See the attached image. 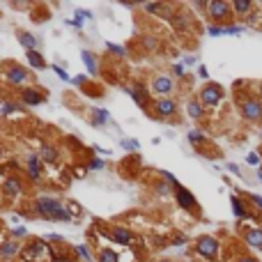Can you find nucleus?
<instances>
[{
	"label": "nucleus",
	"instance_id": "nucleus-1",
	"mask_svg": "<svg viewBox=\"0 0 262 262\" xmlns=\"http://www.w3.org/2000/svg\"><path fill=\"white\" fill-rule=\"evenodd\" d=\"M37 212L42 214L44 218H49V221H71V214L62 207L60 200H55V198H39L37 200Z\"/></svg>",
	"mask_w": 262,
	"mask_h": 262
},
{
	"label": "nucleus",
	"instance_id": "nucleus-2",
	"mask_svg": "<svg viewBox=\"0 0 262 262\" xmlns=\"http://www.w3.org/2000/svg\"><path fill=\"white\" fill-rule=\"evenodd\" d=\"M196 251L200 257H205V260L214 262L218 255V241L214 239V237H200V239L196 241Z\"/></svg>",
	"mask_w": 262,
	"mask_h": 262
},
{
	"label": "nucleus",
	"instance_id": "nucleus-3",
	"mask_svg": "<svg viewBox=\"0 0 262 262\" xmlns=\"http://www.w3.org/2000/svg\"><path fill=\"white\" fill-rule=\"evenodd\" d=\"M241 115L251 122L262 120V101H257V99H244L241 101Z\"/></svg>",
	"mask_w": 262,
	"mask_h": 262
},
{
	"label": "nucleus",
	"instance_id": "nucleus-4",
	"mask_svg": "<svg viewBox=\"0 0 262 262\" xmlns=\"http://www.w3.org/2000/svg\"><path fill=\"white\" fill-rule=\"evenodd\" d=\"M221 97H223V92H221V87L216 83H209V85H205L200 90V101L205 106H216L221 101Z\"/></svg>",
	"mask_w": 262,
	"mask_h": 262
},
{
	"label": "nucleus",
	"instance_id": "nucleus-5",
	"mask_svg": "<svg viewBox=\"0 0 262 262\" xmlns=\"http://www.w3.org/2000/svg\"><path fill=\"white\" fill-rule=\"evenodd\" d=\"M207 10H209V14H212V19H216V21H228L232 7H230L228 3H223V0H214V3L207 5Z\"/></svg>",
	"mask_w": 262,
	"mask_h": 262
},
{
	"label": "nucleus",
	"instance_id": "nucleus-6",
	"mask_svg": "<svg viewBox=\"0 0 262 262\" xmlns=\"http://www.w3.org/2000/svg\"><path fill=\"white\" fill-rule=\"evenodd\" d=\"M175 198L184 209H193L196 207V196L191 191H186L184 186H175Z\"/></svg>",
	"mask_w": 262,
	"mask_h": 262
},
{
	"label": "nucleus",
	"instance_id": "nucleus-7",
	"mask_svg": "<svg viewBox=\"0 0 262 262\" xmlns=\"http://www.w3.org/2000/svg\"><path fill=\"white\" fill-rule=\"evenodd\" d=\"M244 239L253 248H262V230L260 228H246L244 230Z\"/></svg>",
	"mask_w": 262,
	"mask_h": 262
},
{
	"label": "nucleus",
	"instance_id": "nucleus-8",
	"mask_svg": "<svg viewBox=\"0 0 262 262\" xmlns=\"http://www.w3.org/2000/svg\"><path fill=\"white\" fill-rule=\"evenodd\" d=\"M152 90L157 94H170V92H173V81L166 78V76H157L152 81Z\"/></svg>",
	"mask_w": 262,
	"mask_h": 262
},
{
	"label": "nucleus",
	"instance_id": "nucleus-9",
	"mask_svg": "<svg viewBox=\"0 0 262 262\" xmlns=\"http://www.w3.org/2000/svg\"><path fill=\"white\" fill-rule=\"evenodd\" d=\"M21 97H23V101H26L28 106H37V104H42L44 101V97L37 92V90H33V87H30V90H23Z\"/></svg>",
	"mask_w": 262,
	"mask_h": 262
},
{
	"label": "nucleus",
	"instance_id": "nucleus-10",
	"mask_svg": "<svg viewBox=\"0 0 262 262\" xmlns=\"http://www.w3.org/2000/svg\"><path fill=\"white\" fill-rule=\"evenodd\" d=\"M17 251H19V244L10 239V241H5V244L0 246V257H3V260H10V257L17 255Z\"/></svg>",
	"mask_w": 262,
	"mask_h": 262
},
{
	"label": "nucleus",
	"instance_id": "nucleus-11",
	"mask_svg": "<svg viewBox=\"0 0 262 262\" xmlns=\"http://www.w3.org/2000/svg\"><path fill=\"white\" fill-rule=\"evenodd\" d=\"M28 175H30L33 180H37L39 175H42V164H39V159L35 157V154L28 157Z\"/></svg>",
	"mask_w": 262,
	"mask_h": 262
},
{
	"label": "nucleus",
	"instance_id": "nucleus-12",
	"mask_svg": "<svg viewBox=\"0 0 262 262\" xmlns=\"http://www.w3.org/2000/svg\"><path fill=\"white\" fill-rule=\"evenodd\" d=\"M26 78H28V74L21 67H10V69H7V81L10 83H23Z\"/></svg>",
	"mask_w": 262,
	"mask_h": 262
},
{
	"label": "nucleus",
	"instance_id": "nucleus-13",
	"mask_svg": "<svg viewBox=\"0 0 262 262\" xmlns=\"http://www.w3.org/2000/svg\"><path fill=\"white\" fill-rule=\"evenodd\" d=\"M175 108H177V106H175V101H173V99H161V101H159V104H157L159 115H164V117L173 115V113H175Z\"/></svg>",
	"mask_w": 262,
	"mask_h": 262
},
{
	"label": "nucleus",
	"instance_id": "nucleus-14",
	"mask_svg": "<svg viewBox=\"0 0 262 262\" xmlns=\"http://www.w3.org/2000/svg\"><path fill=\"white\" fill-rule=\"evenodd\" d=\"M21 193V182L19 180H7L5 182V196L7 198H14Z\"/></svg>",
	"mask_w": 262,
	"mask_h": 262
},
{
	"label": "nucleus",
	"instance_id": "nucleus-15",
	"mask_svg": "<svg viewBox=\"0 0 262 262\" xmlns=\"http://www.w3.org/2000/svg\"><path fill=\"white\" fill-rule=\"evenodd\" d=\"M113 241H117V244H131V232L124 228H115L113 230Z\"/></svg>",
	"mask_w": 262,
	"mask_h": 262
},
{
	"label": "nucleus",
	"instance_id": "nucleus-16",
	"mask_svg": "<svg viewBox=\"0 0 262 262\" xmlns=\"http://www.w3.org/2000/svg\"><path fill=\"white\" fill-rule=\"evenodd\" d=\"M230 202H232V212H235L237 218H246V216H248V212H246V207H244V202H241L237 196H232V200H230Z\"/></svg>",
	"mask_w": 262,
	"mask_h": 262
},
{
	"label": "nucleus",
	"instance_id": "nucleus-17",
	"mask_svg": "<svg viewBox=\"0 0 262 262\" xmlns=\"http://www.w3.org/2000/svg\"><path fill=\"white\" fill-rule=\"evenodd\" d=\"M232 10H235L237 14H248V12L253 10V3L251 0H235V3H232Z\"/></svg>",
	"mask_w": 262,
	"mask_h": 262
},
{
	"label": "nucleus",
	"instance_id": "nucleus-18",
	"mask_svg": "<svg viewBox=\"0 0 262 262\" xmlns=\"http://www.w3.org/2000/svg\"><path fill=\"white\" fill-rule=\"evenodd\" d=\"M28 62L35 67V69H44L46 67V62H44V58L37 53V51H28Z\"/></svg>",
	"mask_w": 262,
	"mask_h": 262
},
{
	"label": "nucleus",
	"instance_id": "nucleus-19",
	"mask_svg": "<svg viewBox=\"0 0 262 262\" xmlns=\"http://www.w3.org/2000/svg\"><path fill=\"white\" fill-rule=\"evenodd\" d=\"M143 92H145V90H143V87H138V85L136 87H129V94L134 97V101H136L138 106H145V101H148V97H145Z\"/></svg>",
	"mask_w": 262,
	"mask_h": 262
},
{
	"label": "nucleus",
	"instance_id": "nucleus-20",
	"mask_svg": "<svg viewBox=\"0 0 262 262\" xmlns=\"http://www.w3.org/2000/svg\"><path fill=\"white\" fill-rule=\"evenodd\" d=\"M19 42H21L28 51H35V46H37V39H35L33 35H28V33H21V35H19Z\"/></svg>",
	"mask_w": 262,
	"mask_h": 262
},
{
	"label": "nucleus",
	"instance_id": "nucleus-21",
	"mask_svg": "<svg viewBox=\"0 0 262 262\" xmlns=\"http://www.w3.org/2000/svg\"><path fill=\"white\" fill-rule=\"evenodd\" d=\"M104 122H108V113H106L104 108H94L92 110V124H104Z\"/></svg>",
	"mask_w": 262,
	"mask_h": 262
},
{
	"label": "nucleus",
	"instance_id": "nucleus-22",
	"mask_svg": "<svg viewBox=\"0 0 262 262\" xmlns=\"http://www.w3.org/2000/svg\"><path fill=\"white\" fill-rule=\"evenodd\" d=\"M83 62H85V67H87V71H90V74H97V62H94V55L92 53L83 51Z\"/></svg>",
	"mask_w": 262,
	"mask_h": 262
},
{
	"label": "nucleus",
	"instance_id": "nucleus-23",
	"mask_svg": "<svg viewBox=\"0 0 262 262\" xmlns=\"http://www.w3.org/2000/svg\"><path fill=\"white\" fill-rule=\"evenodd\" d=\"M42 159L46 161V164H51V161H55L58 159V152H55V148H51V145H46V148L42 150Z\"/></svg>",
	"mask_w": 262,
	"mask_h": 262
},
{
	"label": "nucleus",
	"instance_id": "nucleus-24",
	"mask_svg": "<svg viewBox=\"0 0 262 262\" xmlns=\"http://www.w3.org/2000/svg\"><path fill=\"white\" fill-rule=\"evenodd\" d=\"M189 115H191V117H202V106L198 104L196 99H193V101H189Z\"/></svg>",
	"mask_w": 262,
	"mask_h": 262
},
{
	"label": "nucleus",
	"instance_id": "nucleus-25",
	"mask_svg": "<svg viewBox=\"0 0 262 262\" xmlns=\"http://www.w3.org/2000/svg\"><path fill=\"white\" fill-rule=\"evenodd\" d=\"M99 262H120V257L113 251H101L99 253Z\"/></svg>",
	"mask_w": 262,
	"mask_h": 262
},
{
	"label": "nucleus",
	"instance_id": "nucleus-26",
	"mask_svg": "<svg viewBox=\"0 0 262 262\" xmlns=\"http://www.w3.org/2000/svg\"><path fill=\"white\" fill-rule=\"evenodd\" d=\"M189 141H191L193 145H198V143L205 141V136H202L200 131H189Z\"/></svg>",
	"mask_w": 262,
	"mask_h": 262
},
{
	"label": "nucleus",
	"instance_id": "nucleus-27",
	"mask_svg": "<svg viewBox=\"0 0 262 262\" xmlns=\"http://www.w3.org/2000/svg\"><path fill=\"white\" fill-rule=\"evenodd\" d=\"M244 28L241 26H225L223 28V35H237V33H241Z\"/></svg>",
	"mask_w": 262,
	"mask_h": 262
},
{
	"label": "nucleus",
	"instance_id": "nucleus-28",
	"mask_svg": "<svg viewBox=\"0 0 262 262\" xmlns=\"http://www.w3.org/2000/svg\"><path fill=\"white\" fill-rule=\"evenodd\" d=\"M76 251H78V255H81V260H87V262L92 260V257H90V248H85V246H78Z\"/></svg>",
	"mask_w": 262,
	"mask_h": 262
},
{
	"label": "nucleus",
	"instance_id": "nucleus-29",
	"mask_svg": "<svg viewBox=\"0 0 262 262\" xmlns=\"http://www.w3.org/2000/svg\"><path fill=\"white\" fill-rule=\"evenodd\" d=\"M248 200H251L257 209H262V196H255V193H251V196H248Z\"/></svg>",
	"mask_w": 262,
	"mask_h": 262
},
{
	"label": "nucleus",
	"instance_id": "nucleus-30",
	"mask_svg": "<svg viewBox=\"0 0 262 262\" xmlns=\"http://www.w3.org/2000/svg\"><path fill=\"white\" fill-rule=\"evenodd\" d=\"M106 49L113 51V53H117V55H124V49H122V46H115V44H106Z\"/></svg>",
	"mask_w": 262,
	"mask_h": 262
},
{
	"label": "nucleus",
	"instance_id": "nucleus-31",
	"mask_svg": "<svg viewBox=\"0 0 262 262\" xmlns=\"http://www.w3.org/2000/svg\"><path fill=\"white\" fill-rule=\"evenodd\" d=\"M246 161H248V164H253V166H257V164H260V157H257L255 152H251L248 157H246Z\"/></svg>",
	"mask_w": 262,
	"mask_h": 262
},
{
	"label": "nucleus",
	"instance_id": "nucleus-32",
	"mask_svg": "<svg viewBox=\"0 0 262 262\" xmlns=\"http://www.w3.org/2000/svg\"><path fill=\"white\" fill-rule=\"evenodd\" d=\"M122 148H126V150H136V148H138V143H136V141H122Z\"/></svg>",
	"mask_w": 262,
	"mask_h": 262
},
{
	"label": "nucleus",
	"instance_id": "nucleus-33",
	"mask_svg": "<svg viewBox=\"0 0 262 262\" xmlns=\"http://www.w3.org/2000/svg\"><path fill=\"white\" fill-rule=\"evenodd\" d=\"M101 166H104V164H101L99 159H92V161H90V166H87V168H90V170H99V168H101Z\"/></svg>",
	"mask_w": 262,
	"mask_h": 262
},
{
	"label": "nucleus",
	"instance_id": "nucleus-34",
	"mask_svg": "<svg viewBox=\"0 0 262 262\" xmlns=\"http://www.w3.org/2000/svg\"><path fill=\"white\" fill-rule=\"evenodd\" d=\"M53 71H55V74H58V76L62 78V81H69V76H67V74H65V71H62V69H60V67H53Z\"/></svg>",
	"mask_w": 262,
	"mask_h": 262
},
{
	"label": "nucleus",
	"instance_id": "nucleus-35",
	"mask_svg": "<svg viewBox=\"0 0 262 262\" xmlns=\"http://www.w3.org/2000/svg\"><path fill=\"white\" fill-rule=\"evenodd\" d=\"M209 35H223V28H218V26H209Z\"/></svg>",
	"mask_w": 262,
	"mask_h": 262
},
{
	"label": "nucleus",
	"instance_id": "nucleus-36",
	"mask_svg": "<svg viewBox=\"0 0 262 262\" xmlns=\"http://www.w3.org/2000/svg\"><path fill=\"white\" fill-rule=\"evenodd\" d=\"M14 110H19L17 104H5V113H14Z\"/></svg>",
	"mask_w": 262,
	"mask_h": 262
},
{
	"label": "nucleus",
	"instance_id": "nucleus-37",
	"mask_svg": "<svg viewBox=\"0 0 262 262\" xmlns=\"http://www.w3.org/2000/svg\"><path fill=\"white\" fill-rule=\"evenodd\" d=\"M173 71L177 74V76H182V74H184V67H182V65H175V67H173Z\"/></svg>",
	"mask_w": 262,
	"mask_h": 262
},
{
	"label": "nucleus",
	"instance_id": "nucleus-38",
	"mask_svg": "<svg viewBox=\"0 0 262 262\" xmlns=\"http://www.w3.org/2000/svg\"><path fill=\"white\" fill-rule=\"evenodd\" d=\"M157 191L159 193H166V191H168V184H164V182H161V184L157 186Z\"/></svg>",
	"mask_w": 262,
	"mask_h": 262
},
{
	"label": "nucleus",
	"instance_id": "nucleus-39",
	"mask_svg": "<svg viewBox=\"0 0 262 262\" xmlns=\"http://www.w3.org/2000/svg\"><path fill=\"white\" fill-rule=\"evenodd\" d=\"M228 170H230V173H235V175H239V168H237L235 164H230V166H228Z\"/></svg>",
	"mask_w": 262,
	"mask_h": 262
},
{
	"label": "nucleus",
	"instance_id": "nucleus-40",
	"mask_svg": "<svg viewBox=\"0 0 262 262\" xmlns=\"http://www.w3.org/2000/svg\"><path fill=\"white\" fill-rule=\"evenodd\" d=\"M237 262H257V260H255V257H246V255H244V257H239Z\"/></svg>",
	"mask_w": 262,
	"mask_h": 262
},
{
	"label": "nucleus",
	"instance_id": "nucleus-41",
	"mask_svg": "<svg viewBox=\"0 0 262 262\" xmlns=\"http://www.w3.org/2000/svg\"><path fill=\"white\" fill-rule=\"evenodd\" d=\"M198 74H200L202 78H207V69H205V67H200V69H198Z\"/></svg>",
	"mask_w": 262,
	"mask_h": 262
},
{
	"label": "nucleus",
	"instance_id": "nucleus-42",
	"mask_svg": "<svg viewBox=\"0 0 262 262\" xmlns=\"http://www.w3.org/2000/svg\"><path fill=\"white\" fill-rule=\"evenodd\" d=\"M257 177H260V180H262V168H260V170H257Z\"/></svg>",
	"mask_w": 262,
	"mask_h": 262
},
{
	"label": "nucleus",
	"instance_id": "nucleus-43",
	"mask_svg": "<svg viewBox=\"0 0 262 262\" xmlns=\"http://www.w3.org/2000/svg\"><path fill=\"white\" fill-rule=\"evenodd\" d=\"M161 262H168V260H161Z\"/></svg>",
	"mask_w": 262,
	"mask_h": 262
},
{
	"label": "nucleus",
	"instance_id": "nucleus-44",
	"mask_svg": "<svg viewBox=\"0 0 262 262\" xmlns=\"http://www.w3.org/2000/svg\"><path fill=\"white\" fill-rule=\"evenodd\" d=\"M260 94H262V90H260Z\"/></svg>",
	"mask_w": 262,
	"mask_h": 262
},
{
	"label": "nucleus",
	"instance_id": "nucleus-45",
	"mask_svg": "<svg viewBox=\"0 0 262 262\" xmlns=\"http://www.w3.org/2000/svg\"><path fill=\"white\" fill-rule=\"evenodd\" d=\"M0 154H3V152H0Z\"/></svg>",
	"mask_w": 262,
	"mask_h": 262
}]
</instances>
